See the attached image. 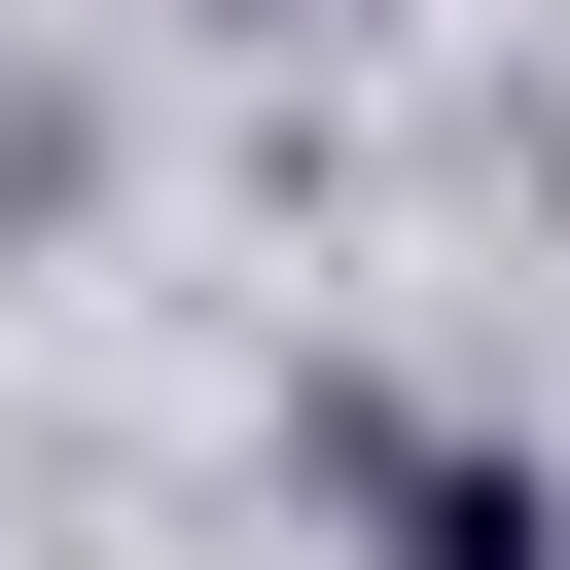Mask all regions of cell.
<instances>
[{"instance_id": "1", "label": "cell", "mask_w": 570, "mask_h": 570, "mask_svg": "<svg viewBox=\"0 0 570 570\" xmlns=\"http://www.w3.org/2000/svg\"><path fill=\"white\" fill-rule=\"evenodd\" d=\"M321 463H356V534H392V570H570V463H499V428H392V392H321Z\"/></svg>"}]
</instances>
